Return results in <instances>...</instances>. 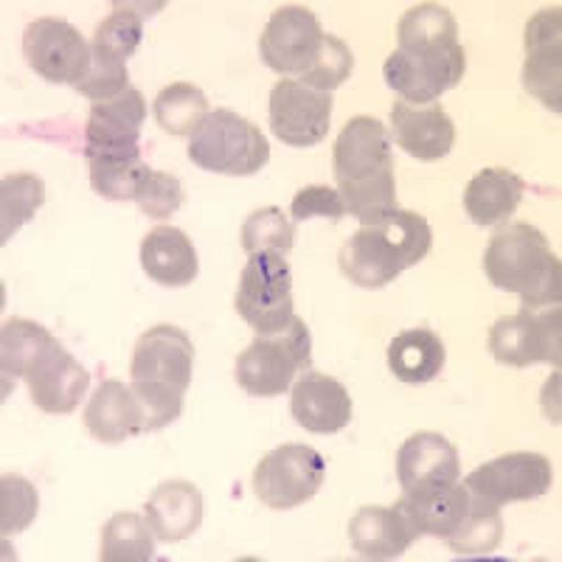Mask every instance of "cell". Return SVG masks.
<instances>
[{
	"label": "cell",
	"mask_w": 562,
	"mask_h": 562,
	"mask_svg": "<svg viewBox=\"0 0 562 562\" xmlns=\"http://www.w3.org/2000/svg\"><path fill=\"white\" fill-rule=\"evenodd\" d=\"M467 54L459 23L439 3H419L396 23V52L385 59V85L403 102L434 104L464 79Z\"/></svg>",
	"instance_id": "cell-1"
},
{
	"label": "cell",
	"mask_w": 562,
	"mask_h": 562,
	"mask_svg": "<svg viewBox=\"0 0 562 562\" xmlns=\"http://www.w3.org/2000/svg\"><path fill=\"white\" fill-rule=\"evenodd\" d=\"M333 175L346 214L363 225L378 223L396 209L391 133L371 115H355L333 149Z\"/></svg>",
	"instance_id": "cell-2"
},
{
	"label": "cell",
	"mask_w": 562,
	"mask_h": 562,
	"mask_svg": "<svg viewBox=\"0 0 562 562\" xmlns=\"http://www.w3.org/2000/svg\"><path fill=\"white\" fill-rule=\"evenodd\" d=\"M192 338L172 324H158L140 335L130 360V385L147 411V430H164L183 414L192 385Z\"/></svg>",
	"instance_id": "cell-3"
},
{
	"label": "cell",
	"mask_w": 562,
	"mask_h": 562,
	"mask_svg": "<svg viewBox=\"0 0 562 562\" xmlns=\"http://www.w3.org/2000/svg\"><path fill=\"white\" fill-rule=\"evenodd\" d=\"M434 248V228L422 214L394 209L378 223L363 225L340 248V270L351 284L380 290L403 270L419 265Z\"/></svg>",
	"instance_id": "cell-4"
},
{
	"label": "cell",
	"mask_w": 562,
	"mask_h": 562,
	"mask_svg": "<svg viewBox=\"0 0 562 562\" xmlns=\"http://www.w3.org/2000/svg\"><path fill=\"white\" fill-rule=\"evenodd\" d=\"M484 276L492 288L515 293L524 310H540L562 301V265L549 239L529 223H506L492 234L484 250Z\"/></svg>",
	"instance_id": "cell-5"
},
{
	"label": "cell",
	"mask_w": 562,
	"mask_h": 562,
	"mask_svg": "<svg viewBox=\"0 0 562 562\" xmlns=\"http://www.w3.org/2000/svg\"><path fill=\"white\" fill-rule=\"evenodd\" d=\"M189 160L205 172L248 178L265 169L270 144L262 130L234 110H214L189 140Z\"/></svg>",
	"instance_id": "cell-6"
},
{
	"label": "cell",
	"mask_w": 562,
	"mask_h": 562,
	"mask_svg": "<svg viewBox=\"0 0 562 562\" xmlns=\"http://www.w3.org/2000/svg\"><path fill=\"white\" fill-rule=\"evenodd\" d=\"M313 366V335L295 315L279 335H259L237 358V383L250 396H279L293 385L299 371Z\"/></svg>",
	"instance_id": "cell-7"
},
{
	"label": "cell",
	"mask_w": 562,
	"mask_h": 562,
	"mask_svg": "<svg viewBox=\"0 0 562 562\" xmlns=\"http://www.w3.org/2000/svg\"><path fill=\"white\" fill-rule=\"evenodd\" d=\"M237 313L256 335L284 333L295 318L293 273L281 254H254L237 288Z\"/></svg>",
	"instance_id": "cell-8"
},
{
	"label": "cell",
	"mask_w": 562,
	"mask_h": 562,
	"mask_svg": "<svg viewBox=\"0 0 562 562\" xmlns=\"http://www.w3.org/2000/svg\"><path fill=\"white\" fill-rule=\"evenodd\" d=\"M144 37V20L130 9H115L97 26L90 40V70L77 90L97 102H110L130 88L127 59L138 52Z\"/></svg>",
	"instance_id": "cell-9"
},
{
	"label": "cell",
	"mask_w": 562,
	"mask_h": 562,
	"mask_svg": "<svg viewBox=\"0 0 562 562\" xmlns=\"http://www.w3.org/2000/svg\"><path fill=\"white\" fill-rule=\"evenodd\" d=\"M326 481V461L310 445H281L254 470V495L276 512L304 506Z\"/></svg>",
	"instance_id": "cell-10"
},
{
	"label": "cell",
	"mask_w": 562,
	"mask_h": 562,
	"mask_svg": "<svg viewBox=\"0 0 562 562\" xmlns=\"http://www.w3.org/2000/svg\"><path fill=\"white\" fill-rule=\"evenodd\" d=\"M29 68L52 85L77 88L90 70V43L63 18H40L23 34Z\"/></svg>",
	"instance_id": "cell-11"
},
{
	"label": "cell",
	"mask_w": 562,
	"mask_h": 562,
	"mask_svg": "<svg viewBox=\"0 0 562 562\" xmlns=\"http://www.w3.org/2000/svg\"><path fill=\"white\" fill-rule=\"evenodd\" d=\"M560 307L546 315L520 310V313L498 318L490 329L492 358L509 369H529L535 363H551L560 369Z\"/></svg>",
	"instance_id": "cell-12"
},
{
	"label": "cell",
	"mask_w": 562,
	"mask_h": 562,
	"mask_svg": "<svg viewBox=\"0 0 562 562\" xmlns=\"http://www.w3.org/2000/svg\"><path fill=\"white\" fill-rule=\"evenodd\" d=\"M270 130L288 147H315L333 124V93L299 79H279L270 90Z\"/></svg>",
	"instance_id": "cell-13"
},
{
	"label": "cell",
	"mask_w": 562,
	"mask_h": 562,
	"mask_svg": "<svg viewBox=\"0 0 562 562\" xmlns=\"http://www.w3.org/2000/svg\"><path fill=\"white\" fill-rule=\"evenodd\" d=\"M324 29L307 7H281L259 37V57L281 77H304L324 45Z\"/></svg>",
	"instance_id": "cell-14"
},
{
	"label": "cell",
	"mask_w": 562,
	"mask_h": 562,
	"mask_svg": "<svg viewBox=\"0 0 562 562\" xmlns=\"http://www.w3.org/2000/svg\"><path fill=\"white\" fill-rule=\"evenodd\" d=\"M554 470L543 453H506L475 467L464 486L495 506L535 501L551 490Z\"/></svg>",
	"instance_id": "cell-15"
},
{
	"label": "cell",
	"mask_w": 562,
	"mask_h": 562,
	"mask_svg": "<svg viewBox=\"0 0 562 562\" xmlns=\"http://www.w3.org/2000/svg\"><path fill=\"white\" fill-rule=\"evenodd\" d=\"M562 9L537 12L526 26L524 88L554 113L562 110Z\"/></svg>",
	"instance_id": "cell-16"
},
{
	"label": "cell",
	"mask_w": 562,
	"mask_h": 562,
	"mask_svg": "<svg viewBox=\"0 0 562 562\" xmlns=\"http://www.w3.org/2000/svg\"><path fill=\"white\" fill-rule=\"evenodd\" d=\"M23 380L29 385L32 403L43 414L68 416L79 408V403L88 394L90 371L54 338L52 344L45 346L43 355L34 360V366Z\"/></svg>",
	"instance_id": "cell-17"
},
{
	"label": "cell",
	"mask_w": 562,
	"mask_h": 562,
	"mask_svg": "<svg viewBox=\"0 0 562 562\" xmlns=\"http://www.w3.org/2000/svg\"><path fill=\"white\" fill-rule=\"evenodd\" d=\"M147 122V102L140 90L127 88L122 97L97 102L85 122V155L140 149V127Z\"/></svg>",
	"instance_id": "cell-18"
},
{
	"label": "cell",
	"mask_w": 562,
	"mask_h": 562,
	"mask_svg": "<svg viewBox=\"0 0 562 562\" xmlns=\"http://www.w3.org/2000/svg\"><path fill=\"white\" fill-rule=\"evenodd\" d=\"M391 135L416 160H441L456 147V124L439 102L416 104L394 102L391 108Z\"/></svg>",
	"instance_id": "cell-19"
},
{
	"label": "cell",
	"mask_w": 562,
	"mask_h": 562,
	"mask_svg": "<svg viewBox=\"0 0 562 562\" xmlns=\"http://www.w3.org/2000/svg\"><path fill=\"white\" fill-rule=\"evenodd\" d=\"M396 479L403 484V492L456 484L461 479L459 450L434 430L414 434L396 453Z\"/></svg>",
	"instance_id": "cell-20"
},
{
	"label": "cell",
	"mask_w": 562,
	"mask_h": 562,
	"mask_svg": "<svg viewBox=\"0 0 562 562\" xmlns=\"http://www.w3.org/2000/svg\"><path fill=\"white\" fill-rule=\"evenodd\" d=\"M85 428L102 445H122L135 436L149 434L147 411L133 385H124L122 380H102V385L93 391L85 408Z\"/></svg>",
	"instance_id": "cell-21"
},
{
	"label": "cell",
	"mask_w": 562,
	"mask_h": 562,
	"mask_svg": "<svg viewBox=\"0 0 562 562\" xmlns=\"http://www.w3.org/2000/svg\"><path fill=\"white\" fill-rule=\"evenodd\" d=\"M290 414L310 434H340L351 422V396L344 383L321 371H307L290 394Z\"/></svg>",
	"instance_id": "cell-22"
},
{
	"label": "cell",
	"mask_w": 562,
	"mask_h": 562,
	"mask_svg": "<svg viewBox=\"0 0 562 562\" xmlns=\"http://www.w3.org/2000/svg\"><path fill=\"white\" fill-rule=\"evenodd\" d=\"M419 537L400 504L363 506L349 520V543L363 560H396Z\"/></svg>",
	"instance_id": "cell-23"
},
{
	"label": "cell",
	"mask_w": 562,
	"mask_h": 562,
	"mask_svg": "<svg viewBox=\"0 0 562 562\" xmlns=\"http://www.w3.org/2000/svg\"><path fill=\"white\" fill-rule=\"evenodd\" d=\"M140 268L160 288H189L200 273V259L183 231L158 225L140 239Z\"/></svg>",
	"instance_id": "cell-24"
},
{
	"label": "cell",
	"mask_w": 562,
	"mask_h": 562,
	"mask_svg": "<svg viewBox=\"0 0 562 562\" xmlns=\"http://www.w3.org/2000/svg\"><path fill=\"white\" fill-rule=\"evenodd\" d=\"M147 520L164 543H180L203 524V495L189 481H164L147 501Z\"/></svg>",
	"instance_id": "cell-25"
},
{
	"label": "cell",
	"mask_w": 562,
	"mask_h": 562,
	"mask_svg": "<svg viewBox=\"0 0 562 562\" xmlns=\"http://www.w3.org/2000/svg\"><path fill=\"white\" fill-rule=\"evenodd\" d=\"M470 501H473V492L456 481V484L434 486V490L403 492V498L396 504L403 506L419 535L448 537L467 518Z\"/></svg>",
	"instance_id": "cell-26"
},
{
	"label": "cell",
	"mask_w": 562,
	"mask_h": 562,
	"mask_svg": "<svg viewBox=\"0 0 562 562\" xmlns=\"http://www.w3.org/2000/svg\"><path fill=\"white\" fill-rule=\"evenodd\" d=\"M526 183L509 169H481L464 189V211L475 225H501L518 211Z\"/></svg>",
	"instance_id": "cell-27"
},
{
	"label": "cell",
	"mask_w": 562,
	"mask_h": 562,
	"mask_svg": "<svg viewBox=\"0 0 562 562\" xmlns=\"http://www.w3.org/2000/svg\"><path fill=\"white\" fill-rule=\"evenodd\" d=\"M448 360V349L430 329H405L389 344V369L396 380L408 385L430 383L441 374Z\"/></svg>",
	"instance_id": "cell-28"
},
{
	"label": "cell",
	"mask_w": 562,
	"mask_h": 562,
	"mask_svg": "<svg viewBox=\"0 0 562 562\" xmlns=\"http://www.w3.org/2000/svg\"><path fill=\"white\" fill-rule=\"evenodd\" d=\"M155 531L135 512H119L102 529V562H149L155 557Z\"/></svg>",
	"instance_id": "cell-29"
},
{
	"label": "cell",
	"mask_w": 562,
	"mask_h": 562,
	"mask_svg": "<svg viewBox=\"0 0 562 562\" xmlns=\"http://www.w3.org/2000/svg\"><path fill=\"white\" fill-rule=\"evenodd\" d=\"M153 113L160 130H167L169 135H180V138L183 135L192 138L200 124L209 119V99L198 85L175 82L155 97Z\"/></svg>",
	"instance_id": "cell-30"
},
{
	"label": "cell",
	"mask_w": 562,
	"mask_h": 562,
	"mask_svg": "<svg viewBox=\"0 0 562 562\" xmlns=\"http://www.w3.org/2000/svg\"><path fill=\"white\" fill-rule=\"evenodd\" d=\"M456 557H484L495 551L504 540V518H501V506L473 495L470 512L461 520L453 535L445 537Z\"/></svg>",
	"instance_id": "cell-31"
},
{
	"label": "cell",
	"mask_w": 562,
	"mask_h": 562,
	"mask_svg": "<svg viewBox=\"0 0 562 562\" xmlns=\"http://www.w3.org/2000/svg\"><path fill=\"white\" fill-rule=\"evenodd\" d=\"M90 167V186L104 200H133L147 164L140 160V149L127 153H93L85 155Z\"/></svg>",
	"instance_id": "cell-32"
},
{
	"label": "cell",
	"mask_w": 562,
	"mask_h": 562,
	"mask_svg": "<svg viewBox=\"0 0 562 562\" xmlns=\"http://www.w3.org/2000/svg\"><path fill=\"white\" fill-rule=\"evenodd\" d=\"M54 335L45 326L26 318H12L0 329V371L3 380L26 378L34 360L52 344Z\"/></svg>",
	"instance_id": "cell-33"
},
{
	"label": "cell",
	"mask_w": 562,
	"mask_h": 562,
	"mask_svg": "<svg viewBox=\"0 0 562 562\" xmlns=\"http://www.w3.org/2000/svg\"><path fill=\"white\" fill-rule=\"evenodd\" d=\"M45 203V183L32 172L7 175L0 183V245L18 234Z\"/></svg>",
	"instance_id": "cell-34"
},
{
	"label": "cell",
	"mask_w": 562,
	"mask_h": 562,
	"mask_svg": "<svg viewBox=\"0 0 562 562\" xmlns=\"http://www.w3.org/2000/svg\"><path fill=\"white\" fill-rule=\"evenodd\" d=\"M295 243V225L284 217V211L268 205V209H256L248 214L243 223V248L245 254H281L288 256Z\"/></svg>",
	"instance_id": "cell-35"
},
{
	"label": "cell",
	"mask_w": 562,
	"mask_h": 562,
	"mask_svg": "<svg viewBox=\"0 0 562 562\" xmlns=\"http://www.w3.org/2000/svg\"><path fill=\"white\" fill-rule=\"evenodd\" d=\"M40 509V495L32 481L23 475H3L0 479V531L3 537L20 535L34 524Z\"/></svg>",
	"instance_id": "cell-36"
},
{
	"label": "cell",
	"mask_w": 562,
	"mask_h": 562,
	"mask_svg": "<svg viewBox=\"0 0 562 562\" xmlns=\"http://www.w3.org/2000/svg\"><path fill=\"white\" fill-rule=\"evenodd\" d=\"M351 70H355V54H351L349 45L340 37H335V34H326L313 68L299 82L310 85L315 90H324V93H333L335 88H340L351 77Z\"/></svg>",
	"instance_id": "cell-37"
},
{
	"label": "cell",
	"mask_w": 562,
	"mask_h": 562,
	"mask_svg": "<svg viewBox=\"0 0 562 562\" xmlns=\"http://www.w3.org/2000/svg\"><path fill=\"white\" fill-rule=\"evenodd\" d=\"M133 200L140 209V214H147L153 220H167L183 205V186H180V180L175 175L155 172L149 167L144 172V178H140Z\"/></svg>",
	"instance_id": "cell-38"
},
{
	"label": "cell",
	"mask_w": 562,
	"mask_h": 562,
	"mask_svg": "<svg viewBox=\"0 0 562 562\" xmlns=\"http://www.w3.org/2000/svg\"><path fill=\"white\" fill-rule=\"evenodd\" d=\"M290 214H293V223H307V220L315 217L340 223L346 217V205L338 189H329V186H304L293 198V203H290Z\"/></svg>",
	"instance_id": "cell-39"
}]
</instances>
